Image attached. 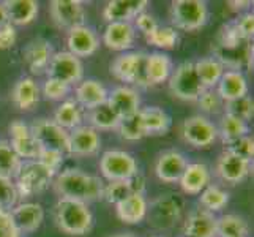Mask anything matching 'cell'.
Segmentation results:
<instances>
[{"label": "cell", "mask_w": 254, "mask_h": 237, "mask_svg": "<svg viewBox=\"0 0 254 237\" xmlns=\"http://www.w3.org/2000/svg\"><path fill=\"white\" fill-rule=\"evenodd\" d=\"M6 24H10V22H8V16L5 11L3 2H0V27H3V25H6Z\"/></svg>", "instance_id": "obj_54"}, {"label": "cell", "mask_w": 254, "mask_h": 237, "mask_svg": "<svg viewBox=\"0 0 254 237\" xmlns=\"http://www.w3.org/2000/svg\"><path fill=\"white\" fill-rule=\"evenodd\" d=\"M52 187L60 198H68L81 203H95L103 199L104 183L96 175L85 174L79 169H66L57 172Z\"/></svg>", "instance_id": "obj_2"}, {"label": "cell", "mask_w": 254, "mask_h": 237, "mask_svg": "<svg viewBox=\"0 0 254 237\" xmlns=\"http://www.w3.org/2000/svg\"><path fill=\"white\" fill-rule=\"evenodd\" d=\"M229 6L234 11H242V10H245V8L251 6V2L250 0H247V2H229Z\"/></svg>", "instance_id": "obj_53"}, {"label": "cell", "mask_w": 254, "mask_h": 237, "mask_svg": "<svg viewBox=\"0 0 254 237\" xmlns=\"http://www.w3.org/2000/svg\"><path fill=\"white\" fill-rule=\"evenodd\" d=\"M71 90V87L65 82H60L57 79H52V78H48L45 82H43V87H41V92L45 95L46 100H51V101H64L66 100V96Z\"/></svg>", "instance_id": "obj_45"}, {"label": "cell", "mask_w": 254, "mask_h": 237, "mask_svg": "<svg viewBox=\"0 0 254 237\" xmlns=\"http://www.w3.org/2000/svg\"><path fill=\"white\" fill-rule=\"evenodd\" d=\"M112 237H134L133 234H117V236H112Z\"/></svg>", "instance_id": "obj_55"}, {"label": "cell", "mask_w": 254, "mask_h": 237, "mask_svg": "<svg viewBox=\"0 0 254 237\" xmlns=\"http://www.w3.org/2000/svg\"><path fill=\"white\" fill-rule=\"evenodd\" d=\"M145 72H147V81L150 85H158L169 81V78L174 72L172 59L168 54H163V52L147 54Z\"/></svg>", "instance_id": "obj_31"}, {"label": "cell", "mask_w": 254, "mask_h": 237, "mask_svg": "<svg viewBox=\"0 0 254 237\" xmlns=\"http://www.w3.org/2000/svg\"><path fill=\"white\" fill-rule=\"evenodd\" d=\"M49 13L57 27L65 30L79 27L85 22V6L79 0H52Z\"/></svg>", "instance_id": "obj_13"}, {"label": "cell", "mask_w": 254, "mask_h": 237, "mask_svg": "<svg viewBox=\"0 0 254 237\" xmlns=\"http://www.w3.org/2000/svg\"><path fill=\"white\" fill-rule=\"evenodd\" d=\"M208 21V6L204 0H174L171 3V22L175 30L192 32Z\"/></svg>", "instance_id": "obj_5"}, {"label": "cell", "mask_w": 254, "mask_h": 237, "mask_svg": "<svg viewBox=\"0 0 254 237\" xmlns=\"http://www.w3.org/2000/svg\"><path fill=\"white\" fill-rule=\"evenodd\" d=\"M218 130V136H221L223 143H231L239 139L242 136H247L250 133V127H248V122H245L242 119H237L231 116V114H223L221 120H220V125L216 127Z\"/></svg>", "instance_id": "obj_36"}, {"label": "cell", "mask_w": 254, "mask_h": 237, "mask_svg": "<svg viewBox=\"0 0 254 237\" xmlns=\"http://www.w3.org/2000/svg\"><path fill=\"white\" fill-rule=\"evenodd\" d=\"M117 130L120 136L127 139V141H139V139H142L145 136V131H144V124L141 117V109L134 114H131V116L122 117Z\"/></svg>", "instance_id": "obj_41"}, {"label": "cell", "mask_w": 254, "mask_h": 237, "mask_svg": "<svg viewBox=\"0 0 254 237\" xmlns=\"http://www.w3.org/2000/svg\"><path fill=\"white\" fill-rule=\"evenodd\" d=\"M37 160L43 166H46L52 174H57L60 171V166L64 163V154L54 151H41Z\"/></svg>", "instance_id": "obj_48"}, {"label": "cell", "mask_w": 254, "mask_h": 237, "mask_svg": "<svg viewBox=\"0 0 254 237\" xmlns=\"http://www.w3.org/2000/svg\"><path fill=\"white\" fill-rule=\"evenodd\" d=\"M66 46L68 52H71L77 59L90 57L100 48V40L96 32L89 25H79L71 30H68L66 35Z\"/></svg>", "instance_id": "obj_18"}, {"label": "cell", "mask_w": 254, "mask_h": 237, "mask_svg": "<svg viewBox=\"0 0 254 237\" xmlns=\"http://www.w3.org/2000/svg\"><path fill=\"white\" fill-rule=\"evenodd\" d=\"M253 169V161L243 160V158L234 155L231 152L224 151L216 163V175L223 182L229 183V185H239Z\"/></svg>", "instance_id": "obj_15"}, {"label": "cell", "mask_w": 254, "mask_h": 237, "mask_svg": "<svg viewBox=\"0 0 254 237\" xmlns=\"http://www.w3.org/2000/svg\"><path fill=\"white\" fill-rule=\"evenodd\" d=\"M224 146H226L227 152L237 155V157L243 158V160L253 161V155H254V139H253V136H250V135L242 136L239 139H235V141L226 143Z\"/></svg>", "instance_id": "obj_46"}, {"label": "cell", "mask_w": 254, "mask_h": 237, "mask_svg": "<svg viewBox=\"0 0 254 237\" xmlns=\"http://www.w3.org/2000/svg\"><path fill=\"white\" fill-rule=\"evenodd\" d=\"M187 157L179 151L163 152L155 163V174L164 183L179 182L183 171L187 168Z\"/></svg>", "instance_id": "obj_20"}, {"label": "cell", "mask_w": 254, "mask_h": 237, "mask_svg": "<svg viewBox=\"0 0 254 237\" xmlns=\"http://www.w3.org/2000/svg\"><path fill=\"white\" fill-rule=\"evenodd\" d=\"M48 78L57 79L71 87L73 84H79L84 78V65L81 59H77L68 51L54 52L46 70Z\"/></svg>", "instance_id": "obj_12"}, {"label": "cell", "mask_w": 254, "mask_h": 237, "mask_svg": "<svg viewBox=\"0 0 254 237\" xmlns=\"http://www.w3.org/2000/svg\"><path fill=\"white\" fill-rule=\"evenodd\" d=\"M10 136H11V141L10 146L13 147V151L16 152V155L24 160H37L40 152H41V147L38 146L37 139L33 138L30 127L25 124L22 120H13L10 124Z\"/></svg>", "instance_id": "obj_14"}, {"label": "cell", "mask_w": 254, "mask_h": 237, "mask_svg": "<svg viewBox=\"0 0 254 237\" xmlns=\"http://www.w3.org/2000/svg\"><path fill=\"white\" fill-rule=\"evenodd\" d=\"M17 199H19V195H17V190L13 179H8L0 175V210H10L17 204Z\"/></svg>", "instance_id": "obj_44"}, {"label": "cell", "mask_w": 254, "mask_h": 237, "mask_svg": "<svg viewBox=\"0 0 254 237\" xmlns=\"http://www.w3.org/2000/svg\"><path fill=\"white\" fill-rule=\"evenodd\" d=\"M145 188H147V180L141 172H137L125 180H116L106 183L103 190V199H106L109 204H119L120 201H124L133 195H144Z\"/></svg>", "instance_id": "obj_17"}, {"label": "cell", "mask_w": 254, "mask_h": 237, "mask_svg": "<svg viewBox=\"0 0 254 237\" xmlns=\"http://www.w3.org/2000/svg\"><path fill=\"white\" fill-rule=\"evenodd\" d=\"M0 237H21L6 210H0Z\"/></svg>", "instance_id": "obj_51"}, {"label": "cell", "mask_w": 254, "mask_h": 237, "mask_svg": "<svg viewBox=\"0 0 254 237\" xmlns=\"http://www.w3.org/2000/svg\"><path fill=\"white\" fill-rule=\"evenodd\" d=\"M153 237H158V236H153Z\"/></svg>", "instance_id": "obj_56"}, {"label": "cell", "mask_w": 254, "mask_h": 237, "mask_svg": "<svg viewBox=\"0 0 254 237\" xmlns=\"http://www.w3.org/2000/svg\"><path fill=\"white\" fill-rule=\"evenodd\" d=\"M182 217L180 201L172 195H163L147 204V222L153 230H171Z\"/></svg>", "instance_id": "obj_8"}, {"label": "cell", "mask_w": 254, "mask_h": 237, "mask_svg": "<svg viewBox=\"0 0 254 237\" xmlns=\"http://www.w3.org/2000/svg\"><path fill=\"white\" fill-rule=\"evenodd\" d=\"M210 169L204 163H188L180 177V187L187 195H200L210 185Z\"/></svg>", "instance_id": "obj_27"}, {"label": "cell", "mask_w": 254, "mask_h": 237, "mask_svg": "<svg viewBox=\"0 0 254 237\" xmlns=\"http://www.w3.org/2000/svg\"><path fill=\"white\" fill-rule=\"evenodd\" d=\"M3 6L8 16V22L13 27L27 25L38 16V2L35 0H6L3 2Z\"/></svg>", "instance_id": "obj_30"}, {"label": "cell", "mask_w": 254, "mask_h": 237, "mask_svg": "<svg viewBox=\"0 0 254 237\" xmlns=\"http://www.w3.org/2000/svg\"><path fill=\"white\" fill-rule=\"evenodd\" d=\"M216 92L221 96L223 101H231L248 95V81L245 78L243 72L226 70L220 79V82L216 85Z\"/></svg>", "instance_id": "obj_29"}, {"label": "cell", "mask_w": 254, "mask_h": 237, "mask_svg": "<svg viewBox=\"0 0 254 237\" xmlns=\"http://www.w3.org/2000/svg\"><path fill=\"white\" fill-rule=\"evenodd\" d=\"M82 108L76 103V100H64L59 104L54 112V120L64 130H74L82 125Z\"/></svg>", "instance_id": "obj_35"}, {"label": "cell", "mask_w": 254, "mask_h": 237, "mask_svg": "<svg viewBox=\"0 0 254 237\" xmlns=\"http://www.w3.org/2000/svg\"><path fill=\"white\" fill-rule=\"evenodd\" d=\"M52 56H54V51H52L51 43L45 38H37L30 41L22 51L24 62L32 75L46 73Z\"/></svg>", "instance_id": "obj_22"}, {"label": "cell", "mask_w": 254, "mask_h": 237, "mask_svg": "<svg viewBox=\"0 0 254 237\" xmlns=\"http://www.w3.org/2000/svg\"><path fill=\"white\" fill-rule=\"evenodd\" d=\"M147 199L144 195H133L116 204L117 217L127 225L141 223L147 215Z\"/></svg>", "instance_id": "obj_32"}, {"label": "cell", "mask_w": 254, "mask_h": 237, "mask_svg": "<svg viewBox=\"0 0 254 237\" xmlns=\"http://www.w3.org/2000/svg\"><path fill=\"white\" fill-rule=\"evenodd\" d=\"M108 90L100 81L96 79H82L79 84H76L74 95L76 103L82 109L92 111L93 108L108 101Z\"/></svg>", "instance_id": "obj_26"}, {"label": "cell", "mask_w": 254, "mask_h": 237, "mask_svg": "<svg viewBox=\"0 0 254 237\" xmlns=\"http://www.w3.org/2000/svg\"><path fill=\"white\" fill-rule=\"evenodd\" d=\"M54 177L56 174H52L38 160H25L14 177L17 195L19 198H32L35 195H40L51 185Z\"/></svg>", "instance_id": "obj_4"}, {"label": "cell", "mask_w": 254, "mask_h": 237, "mask_svg": "<svg viewBox=\"0 0 254 237\" xmlns=\"http://www.w3.org/2000/svg\"><path fill=\"white\" fill-rule=\"evenodd\" d=\"M11 100L21 111H32L40 101V87L33 78L24 76L13 87Z\"/></svg>", "instance_id": "obj_28"}, {"label": "cell", "mask_w": 254, "mask_h": 237, "mask_svg": "<svg viewBox=\"0 0 254 237\" xmlns=\"http://www.w3.org/2000/svg\"><path fill=\"white\" fill-rule=\"evenodd\" d=\"M234 22L239 27V30L242 32L243 37H247L248 40H253V35H254V14L253 13H245Z\"/></svg>", "instance_id": "obj_52"}, {"label": "cell", "mask_w": 254, "mask_h": 237, "mask_svg": "<svg viewBox=\"0 0 254 237\" xmlns=\"http://www.w3.org/2000/svg\"><path fill=\"white\" fill-rule=\"evenodd\" d=\"M10 217L17 233L32 234L45 222V209L38 203H22L10 210Z\"/></svg>", "instance_id": "obj_16"}, {"label": "cell", "mask_w": 254, "mask_h": 237, "mask_svg": "<svg viewBox=\"0 0 254 237\" xmlns=\"http://www.w3.org/2000/svg\"><path fill=\"white\" fill-rule=\"evenodd\" d=\"M183 141L196 149H207L218 139L216 125L207 116L196 114L183 120L180 127Z\"/></svg>", "instance_id": "obj_10"}, {"label": "cell", "mask_w": 254, "mask_h": 237, "mask_svg": "<svg viewBox=\"0 0 254 237\" xmlns=\"http://www.w3.org/2000/svg\"><path fill=\"white\" fill-rule=\"evenodd\" d=\"M141 117L144 124L145 136L164 135L171 128L169 114L160 106H147L141 109Z\"/></svg>", "instance_id": "obj_33"}, {"label": "cell", "mask_w": 254, "mask_h": 237, "mask_svg": "<svg viewBox=\"0 0 254 237\" xmlns=\"http://www.w3.org/2000/svg\"><path fill=\"white\" fill-rule=\"evenodd\" d=\"M213 57L224 68L242 72L253 67V45L251 40L243 37L235 22L224 24L213 43Z\"/></svg>", "instance_id": "obj_1"}, {"label": "cell", "mask_w": 254, "mask_h": 237, "mask_svg": "<svg viewBox=\"0 0 254 237\" xmlns=\"http://www.w3.org/2000/svg\"><path fill=\"white\" fill-rule=\"evenodd\" d=\"M250 228L243 217L235 214H226L218 218L216 236L220 237H248Z\"/></svg>", "instance_id": "obj_38"}, {"label": "cell", "mask_w": 254, "mask_h": 237, "mask_svg": "<svg viewBox=\"0 0 254 237\" xmlns=\"http://www.w3.org/2000/svg\"><path fill=\"white\" fill-rule=\"evenodd\" d=\"M194 70L204 89H215L226 68L215 57H204L194 62Z\"/></svg>", "instance_id": "obj_34"}, {"label": "cell", "mask_w": 254, "mask_h": 237, "mask_svg": "<svg viewBox=\"0 0 254 237\" xmlns=\"http://www.w3.org/2000/svg\"><path fill=\"white\" fill-rule=\"evenodd\" d=\"M223 109L226 114H231L234 117L248 122L254 116V101L250 95H245V96H240V98L224 101Z\"/></svg>", "instance_id": "obj_43"}, {"label": "cell", "mask_w": 254, "mask_h": 237, "mask_svg": "<svg viewBox=\"0 0 254 237\" xmlns=\"http://www.w3.org/2000/svg\"><path fill=\"white\" fill-rule=\"evenodd\" d=\"M147 54L141 51L124 52L117 56L111 64V73L125 84H134L139 87H148L147 81Z\"/></svg>", "instance_id": "obj_6"}, {"label": "cell", "mask_w": 254, "mask_h": 237, "mask_svg": "<svg viewBox=\"0 0 254 237\" xmlns=\"http://www.w3.org/2000/svg\"><path fill=\"white\" fill-rule=\"evenodd\" d=\"M134 29H137L139 32H142L145 37L147 35H150L156 27H158V22H156V19L152 16V14H148L145 11H142L141 14H137L134 17Z\"/></svg>", "instance_id": "obj_49"}, {"label": "cell", "mask_w": 254, "mask_h": 237, "mask_svg": "<svg viewBox=\"0 0 254 237\" xmlns=\"http://www.w3.org/2000/svg\"><path fill=\"white\" fill-rule=\"evenodd\" d=\"M147 43L155 48L172 49L179 41V33L171 25H158L150 35H147Z\"/></svg>", "instance_id": "obj_42"}, {"label": "cell", "mask_w": 254, "mask_h": 237, "mask_svg": "<svg viewBox=\"0 0 254 237\" xmlns=\"http://www.w3.org/2000/svg\"><path fill=\"white\" fill-rule=\"evenodd\" d=\"M147 0H111L103 10V17L109 22H131L137 14L145 11Z\"/></svg>", "instance_id": "obj_23"}, {"label": "cell", "mask_w": 254, "mask_h": 237, "mask_svg": "<svg viewBox=\"0 0 254 237\" xmlns=\"http://www.w3.org/2000/svg\"><path fill=\"white\" fill-rule=\"evenodd\" d=\"M100 171L109 182L125 180L139 172L136 158L125 151H108L100 158Z\"/></svg>", "instance_id": "obj_11"}, {"label": "cell", "mask_w": 254, "mask_h": 237, "mask_svg": "<svg viewBox=\"0 0 254 237\" xmlns=\"http://www.w3.org/2000/svg\"><path fill=\"white\" fill-rule=\"evenodd\" d=\"M89 120H90V127L95 128L96 131L98 130L109 131V130H117V127L120 124V116L109 106V103L106 101L90 111Z\"/></svg>", "instance_id": "obj_37"}, {"label": "cell", "mask_w": 254, "mask_h": 237, "mask_svg": "<svg viewBox=\"0 0 254 237\" xmlns=\"http://www.w3.org/2000/svg\"><path fill=\"white\" fill-rule=\"evenodd\" d=\"M33 138L37 139L41 151H54L60 154H69V135L59 127L52 119H38L30 125Z\"/></svg>", "instance_id": "obj_9"}, {"label": "cell", "mask_w": 254, "mask_h": 237, "mask_svg": "<svg viewBox=\"0 0 254 237\" xmlns=\"http://www.w3.org/2000/svg\"><path fill=\"white\" fill-rule=\"evenodd\" d=\"M196 101L199 104L200 111L205 114H218L224 108V101L221 100V96L218 95L216 89H205Z\"/></svg>", "instance_id": "obj_47"}, {"label": "cell", "mask_w": 254, "mask_h": 237, "mask_svg": "<svg viewBox=\"0 0 254 237\" xmlns=\"http://www.w3.org/2000/svg\"><path fill=\"white\" fill-rule=\"evenodd\" d=\"M69 135V154L76 157L95 155L101 147V138L98 131L90 125H79L68 131Z\"/></svg>", "instance_id": "obj_19"}, {"label": "cell", "mask_w": 254, "mask_h": 237, "mask_svg": "<svg viewBox=\"0 0 254 237\" xmlns=\"http://www.w3.org/2000/svg\"><path fill=\"white\" fill-rule=\"evenodd\" d=\"M218 218L205 209L190 212L183 225V237H216Z\"/></svg>", "instance_id": "obj_24"}, {"label": "cell", "mask_w": 254, "mask_h": 237, "mask_svg": "<svg viewBox=\"0 0 254 237\" xmlns=\"http://www.w3.org/2000/svg\"><path fill=\"white\" fill-rule=\"evenodd\" d=\"M16 40H17L16 27H13L11 24H6L3 27H0V51L13 48Z\"/></svg>", "instance_id": "obj_50"}, {"label": "cell", "mask_w": 254, "mask_h": 237, "mask_svg": "<svg viewBox=\"0 0 254 237\" xmlns=\"http://www.w3.org/2000/svg\"><path fill=\"white\" fill-rule=\"evenodd\" d=\"M22 164V160L16 155L10 143L0 139V175L8 179H14Z\"/></svg>", "instance_id": "obj_39"}, {"label": "cell", "mask_w": 254, "mask_h": 237, "mask_svg": "<svg viewBox=\"0 0 254 237\" xmlns=\"http://www.w3.org/2000/svg\"><path fill=\"white\" fill-rule=\"evenodd\" d=\"M172 96L182 101H196L205 89L200 84L194 70V62H183L174 70L169 78Z\"/></svg>", "instance_id": "obj_7"}, {"label": "cell", "mask_w": 254, "mask_h": 237, "mask_svg": "<svg viewBox=\"0 0 254 237\" xmlns=\"http://www.w3.org/2000/svg\"><path fill=\"white\" fill-rule=\"evenodd\" d=\"M229 203V193L218 185H208L200 193V206L208 212H220Z\"/></svg>", "instance_id": "obj_40"}, {"label": "cell", "mask_w": 254, "mask_h": 237, "mask_svg": "<svg viewBox=\"0 0 254 237\" xmlns=\"http://www.w3.org/2000/svg\"><path fill=\"white\" fill-rule=\"evenodd\" d=\"M136 41V29L133 22H109L103 33V43L108 49L127 52Z\"/></svg>", "instance_id": "obj_21"}, {"label": "cell", "mask_w": 254, "mask_h": 237, "mask_svg": "<svg viewBox=\"0 0 254 237\" xmlns=\"http://www.w3.org/2000/svg\"><path fill=\"white\" fill-rule=\"evenodd\" d=\"M54 222L62 233L73 237H81L90 233L93 226V215L89 204L68 198H59L54 207Z\"/></svg>", "instance_id": "obj_3"}, {"label": "cell", "mask_w": 254, "mask_h": 237, "mask_svg": "<svg viewBox=\"0 0 254 237\" xmlns=\"http://www.w3.org/2000/svg\"><path fill=\"white\" fill-rule=\"evenodd\" d=\"M108 103H109V106L119 114L120 119L131 116V114H134L141 109L139 108L141 106L139 92L129 85H119L116 89H112L108 93Z\"/></svg>", "instance_id": "obj_25"}]
</instances>
